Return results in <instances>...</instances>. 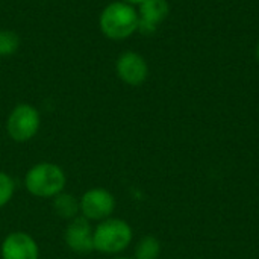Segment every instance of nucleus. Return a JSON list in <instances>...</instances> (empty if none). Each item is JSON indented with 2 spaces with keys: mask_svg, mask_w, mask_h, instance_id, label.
<instances>
[{
  "mask_svg": "<svg viewBox=\"0 0 259 259\" xmlns=\"http://www.w3.org/2000/svg\"><path fill=\"white\" fill-rule=\"evenodd\" d=\"M138 11L121 0L106 5L99 17L102 33L114 41H121L134 35L138 29Z\"/></svg>",
  "mask_w": 259,
  "mask_h": 259,
  "instance_id": "nucleus-1",
  "label": "nucleus"
},
{
  "mask_svg": "<svg viewBox=\"0 0 259 259\" xmlns=\"http://www.w3.org/2000/svg\"><path fill=\"white\" fill-rule=\"evenodd\" d=\"M256 56H258V59H259V42H258V47H256Z\"/></svg>",
  "mask_w": 259,
  "mask_h": 259,
  "instance_id": "nucleus-15",
  "label": "nucleus"
},
{
  "mask_svg": "<svg viewBox=\"0 0 259 259\" xmlns=\"http://www.w3.org/2000/svg\"><path fill=\"white\" fill-rule=\"evenodd\" d=\"M121 2H124V3H127L131 6H140L144 0H121Z\"/></svg>",
  "mask_w": 259,
  "mask_h": 259,
  "instance_id": "nucleus-14",
  "label": "nucleus"
},
{
  "mask_svg": "<svg viewBox=\"0 0 259 259\" xmlns=\"http://www.w3.org/2000/svg\"><path fill=\"white\" fill-rule=\"evenodd\" d=\"M170 6L167 0H144L138 9V29L143 35H153L167 18Z\"/></svg>",
  "mask_w": 259,
  "mask_h": 259,
  "instance_id": "nucleus-9",
  "label": "nucleus"
},
{
  "mask_svg": "<svg viewBox=\"0 0 259 259\" xmlns=\"http://www.w3.org/2000/svg\"><path fill=\"white\" fill-rule=\"evenodd\" d=\"M2 259H38L36 241L26 232H12L2 243Z\"/></svg>",
  "mask_w": 259,
  "mask_h": 259,
  "instance_id": "nucleus-8",
  "label": "nucleus"
},
{
  "mask_svg": "<svg viewBox=\"0 0 259 259\" xmlns=\"http://www.w3.org/2000/svg\"><path fill=\"white\" fill-rule=\"evenodd\" d=\"M67 178L64 170L53 162H38L24 176L26 190L39 199H50L62 193Z\"/></svg>",
  "mask_w": 259,
  "mask_h": 259,
  "instance_id": "nucleus-2",
  "label": "nucleus"
},
{
  "mask_svg": "<svg viewBox=\"0 0 259 259\" xmlns=\"http://www.w3.org/2000/svg\"><path fill=\"white\" fill-rule=\"evenodd\" d=\"M20 47V38L14 30H0V56H11Z\"/></svg>",
  "mask_w": 259,
  "mask_h": 259,
  "instance_id": "nucleus-12",
  "label": "nucleus"
},
{
  "mask_svg": "<svg viewBox=\"0 0 259 259\" xmlns=\"http://www.w3.org/2000/svg\"><path fill=\"white\" fill-rule=\"evenodd\" d=\"M159 253H161L159 241L155 237L147 235V237L141 238L140 243L137 244L135 259H158Z\"/></svg>",
  "mask_w": 259,
  "mask_h": 259,
  "instance_id": "nucleus-11",
  "label": "nucleus"
},
{
  "mask_svg": "<svg viewBox=\"0 0 259 259\" xmlns=\"http://www.w3.org/2000/svg\"><path fill=\"white\" fill-rule=\"evenodd\" d=\"M53 209L58 217L65 219V220H73L80 212L79 200L74 196L64 193V191L53 197Z\"/></svg>",
  "mask_w": 259,
  "mask_h": 259,
  "instance_id": "nucleus-10",
  "label": "nucleus"
},
{
  "mask_svg": "<svg viewBox=\"0 0 259 259\" xmlns=\"http://www.w3.org/2000/svg\"><path fill=\"white\" fill-rule=\"evenodd\" d=\"M94 250L106 255L123 252L132 241V228L120 219H106L94 229Z\"/></svg>",
  "mask_w": 259,
  "mask_h": 259,
  "instance_id": "nucleus-3",
  "label": "nucleus"
},
{
  "mask_svg": "<svg viewBox=\"0 0 259 259\" xmlns=\"http://www.w3.org/2000/svg\"><path fill=\"white\" fill-rule=\"evenodd\" d=\"M79 206L82 217L88 222H103L114 212L115 199L105 188H91L83 193L79 200Z\"/></svg>",
  "mask_w": 259,
  "mask_h": 259,
  "instance_id": "nucleus-5",
  "label": "nucleus"
},
{
  "mask_svg": "<svg viewBox=\"0 0 259 259\" xmlns=\"http://www.w3.org/2000/svg\"><path fill=\"white\" fill-rule=\"evenodd\" d=\"M14 191H15V184L12 178L8 173L0 171V208H3L11 202Z\"/></svg>",
  "mask_w": 259,
  "mask_h": 259,
  "instance_id": "nucleus-13",
  "label": "nucleus"
},
{
  "mask_svg": "<svg viewBox=\"0 0 259 259\" xmlns=\"http://www.w3.org/2000/svg\"><path fill=\"white\" fill-rule=\"evenodd\" d=\"M115 259H132V258H115Z\"/></svg>",
  "mask_w": 259,
  "mask_h": 259,
  "instance_id": "nucleus-16",
  "label": "nucleus"
},
{
  "mask_svg": "<svg viewBox=\"0 0 259 259\" xmlns=\"http://www.w3.org/2000/svg\"><path fill=\"white\" fill-rule=\"evenodd\" d=\"M94 229L85 217L70 220L65 229V244L76 253H90L94 250Z\"/></svg>",
  "mask_w": 259,
  "mask_h": 259,
  "instance_id": "nucleus-7",
  "label": "nucleus"
},
{
  "mask_svg": "<svg viewBox=\"0 0 259 259\" xmlns=\"http://www.w3.org/2000/svg\"><path fill=\"white\" fill-rule=\"evenodd\" d=\"M41 117L35 106L29 103H18L8 115L6 132L12 141H30L39 131Z\"/></svg>",
  "mask_w": 259,
  "mask_h": 259,
  "instance_id": "nucleus-4",
  "label": "nucleus"
},
{
  "mask_svg": "<svg viewBox=\"0 0 259 259\" xmlns=\"http://www.w3.org/2000/svg\"><path fill=\"white\" fill-rule=\"evenodd\" d=\"M115 71L124 83L131 87H138L146 82L149 76V65L140 53L127 50L117 58Z\"/></svg>",
  "mask_w": 259,
  "mask_h": 259,
  "instance_id": "nucleus-6",
  "label": "nucleus"
}]
</instances>
